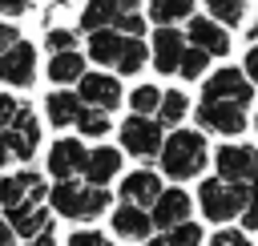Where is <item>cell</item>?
Segmentation results:
<instances>
[{"label":"cell","mask_w":258,"mask_h":246,"mask_svg":"<svg viewBox=\"0 0 258 246\" xmlns=\"http://www.w3.org/2000/svg\"><path fill=\"white\" fill-rule=\"evenodd\" d=\"M16 40H20V36H16V28H12V24H4V20H0V52H8V48H12V44H16Z\"/></svg>","instance_id":"d590c367"},{"label":"cell","mask_w":258,"mask_h":246,"mask_svg":"<svg viewBox=\"0 0 258 246\" xmlns=\"http://www.w3.org/2000/svg\"><path fill=\"white\" fill-rule=\"evenodd\" d=\"M129 105L137 117H157V105H161V89L157 85H137L129 93Z\"/></svg>","instance_id":"4316f807"},{"label":"cell","mask_w":258,"mask_h":246,"mask_svg":"<svg viewBox=\"0 0 258 246\" xmlns=\"http://www.w3.org/2000/svg\"><path fill=\"white\" fill-rule=\"evenodd\" d=\"M246 81H250V85H258V48H250V52H246Z\"/></svg>","instance_id":"8d00e7d4"},{"label":"cell","mask_w":258,"mask_h":246,"mask_svg":"<svg viewBox=\"0 0 258 246\" xmlns=\"http://www.w3.org/2000/svg\"><path fill=\"white\" fill-rule=\"evenodd\" d=\"M64 246H113V242H109L101 230H73Z\"/></svg>","instance_id":"d6a6232c"},{"label":"cell","mask_w":258,"mask_h":246,"mask_svg":"<svg viewBox=\"0 0 258 246\" xmlns=\"http://www.w3.org/2000/svg\"><path fill=\"white\" fill-rule=\"evenodd\" d=\"M206 65H210V56H206L202 48L185 44V52H181V60H177V77H185V81H198V77L206 73Z\"/></svg>","instance_id":"f1b7e54d"},{"label":"cell","mask_w":258,"mask_h":246,"mask_svg":"<svg viewBox=\"0 0 258 246\" xmlns=\"http://www.w3.org/2000/svg\"><path fill=\"white\" fill-rule=\"evenodd\" d=\"M109 226H113L117 238H129V242H145V238L153 234L149 210H141V206H125V202L109 214Z\"/></svg>","instance_id":"ac0fdd59"},{"label":"cell","mask_w":258,"mask_h":246,"mask_svg":"<svg viewBox=\"0 0 258 246\" xmlns=\"http://www.w3.org/2000/svg\"><path fill=\"white\" fill-rule=\"evenodd\" d=\"M165 186H161V177L153 173V169H133V173H125L121 177V202L125 206H141V210H149L153 202H157V194H161Z\"/></svg>","instance_id":"e0dca14e"},{"label":"cell","mask_w":258,"mask_h":246,"mask_svg":"<svg viewBox=\"0 0 258 246\" xmlns=\"http://www.w3.org/2000/svg\"><path fill=\"white\" fill-rule=\"evenodd\" d=\"M0 246H16V234H12V226L0 218Z\"/></svg>","instance_id":"74e56055"},{"label":"cell","mask_w":258,"mask_h":246,"mask_svg":"<svg viewBox=\"0 0 258 246\" xmlns=\"http://www.w3.org/2000/svg\"><path fill=\"white\" fill-rule=\"evenodd\" d=\"M85 181L89 186H97V190H105L117 173H121V153L113 149V145H101V149H89V157H85Z\"/></svg>","instance_id":"d6986e66"},{"label":"cell","mask_w":258,"mask_h":246,"mask_svg":"<svg viewBox=\"0 0 258 246\" xmlns=\"http://www.w3.org/2000/svg\"><path fill=\"white\" fill-rule=\"evenodd\" d=\"M44 48H48V52H69V48H77V32H73V28H48V32H44Z\"/></svg>","instance_id":"4dcf8cb0"},{"label":"cell","mask_w":258,"mask_h":246,"mask_svg":"<svg viewBox=\"0 0 258 246\" xmlns=\"http://www.w3.org/2000/svg\"><path fill=\"white\" fill-rule=\"evenodd\" d=\"M0 81L16 89H28L36 81V48L28 40H16L8 52H0Z\"/></svg>","instance_id":"5bb4252c"},{"label":"cell","mask_w":258,"mask_h":246,"mask_svg":"<svg viewBox=\"0 0 258 246\" xmlns=\"http://www.w3.org/2000/svg\"><path fill=\"white\" fill-rule=\"evenodd\" d=\"M0 141L8 145V153L16 157V161H28L32 153H36V145H40V121L32 117V109L24 105L20 113H16V121L0 133Z\"/></svg>","instance_id":"4fadbf2b"},{"label":"cell","mask_w":258,"mask_h":246,"mask_svg":"<svg viewBox=\"0 0 258 246\" xmlns=\"http://www.w3.org/2000/svg\"><path fill=\"white\" fill-rule=\"evenodd\" d=\"M48 206H52V214H60L69 222H93L113 206V198H109V190H97L89 181L85 186L81 181H56L48 190Z\"/></svg>","instance_id":"3957f363"},{"label":"cell","mask_w":258,"mask_h":246,"mask_svg":"<svg viewBox=\"0 0 258 246\" xmlns=\"http://www.w3.org/2000/svg\"><path fill=\"white\" fill-rule=\"evenodd\" d=\"M214 169L230 186H254L258 181V149L254 145H222L214 153Z\"/></svg>","instance_id":"8992f818"},{"label":"cell","mask_w":258,"mask_h":246,"mask_svg":"<svg viewBox=\"0 0 258 246\" xmlns=\"http://www.w3.org/2000/svg\"><path fill=\"white\" fill-rule=\"evenodd\" d=\"M194 16V0H149V20L157 28H173L177 20Z\"/></svg>","instance_id":"cb8c5ba5"},{"label":"cell","mask_w":258,"mask_h":246,"mask_svg":"<svg viewBox=\"0 0 258 246\" xmlns=\"http://www.w3.org/2000/svg\"><path fill=\"white\" fill-rule=\"evenodd\" d=\"M81 97L77 93H48L44 97V117H48V125H56V129H64V125H73L77 117H81Z\"/></svg>","instance_id":"7402d4cb"},{"label":"cell","mask_w":258,"mask_h":246,"mask_svg":"<svg viewBox=\"0 0 258 246\" xmlns=\"http://www.w3.org/2000/svg\"><path fill=\"white\" fill-rule=\"evenodd\" d=\"M185 113H189V97L181 93V89H165L161 93V105H157V125L165 129V125H181L185 121Z\"/></svg>","instance_id":"484cf974"},{"label":"cell","mask_w":258,"mask_h":246,"mask_svg":"<svg viewBox=\"0 0 258 246\" xmlns=\"http://www.w3.org/2000/svg\"><path fill=\"white\" fill-rule=\"evenodd\" d=\"M161 141H165V129L157 125V117H125L121 121V149L141 157V161H153L161 153Z\"/></svg>","instance_id":"5b68a950"},{"label":"cell","mask_w":258,"mask_h":246,"mask_svg":"<svg viewBox=\"0 0 258 246\" xmlns=\"http://www.w3.org/2000/svg\"><path fill=\"white\" fill-rule=\"evenodd\" d=\"M246 206V186H230L222 177H206L198 186V210L206 222H234Z\"/></svg>","instance_id":"277c9868"},{"label":"cell","mask_w":258,"mask_h":246,"mask_svg":"<svg viewBox=\"0 0 258 246\" xmlns=\"http://www.w3.org/2000/svg\"><path fill=\"white\" fill-rule=\"evenodd\" d=\"M24 246H56V238H52V230H44L40 238H32V242H24Z\"/></svg>","instance_id":"f35d334b"},{"label":"cell","mask_w":258,"mask_h":246,"mask_svg":"<svg viewBox=\"0 0 258 246\" xmlns=\"http://www.w3.org/2000/svg\"><path fill=\"white\" fill-rule=\"evenodd\" d=\"M157 161H161V173H165V177L189 181V177H198V173L206 169L210 145H206V137H202L198 129H173V133L161 141Z\"/></svg>","instance_id":"6da1fadb"},{"label":"cell","mask_w":258,"mask_h":246,"mask_svg":"<svg viewBox=\"0 0 258 246\" xmlns=\"http://www.w3.org/2000/svg\"><path fill=\"white\" fill-rule=\"evenodd\" d=\"M8 161H12V153H8V145H4V141H0V169H4V165H8Z\"/></svg>","instance_id":"ab89813d"},{"label":"cell","mask_w":258,"mask_h":246,"mask_svg":"<svg viewBox=\"0 0 258 246\" xmlns=\"http://www.w3.org/2000/svg\"><path fill=\"white\" fill-rule=\"evenodd\" d=\"M77 85H81V89H77V97H81V105H85V109L113 113V109L121 105V85H117V77H113V73H85Z\"/></svg>","instance_id":"8fae6325"},{"label":"cell","mask_w":258,"mask_h":246,"mask_svg":"<svg viewBox=\"0 0 258 246\" xmlns=\"http://www.w3.org/2000/svg\"><path fill=\"white\" fill-rule=\"evenodd\" d=\"M181 52H185V36L177 28H157L153 32V69L157 73H177Z\"/></svg>","instance_id":"ffe728a7"},{"label":"cell","mask_w":258,"mask_h":246,"mask_svg":"<svg viewBox=\"0 0 258 246\" xmlns=\"http://www.w3.org/2000/svg\"><path fill=\"white\" fill-rule=\"evenodd\" d=\"M185 44L202 48L206 56H226V52H230V36H226V28H222V24H214L210 16H189Z\"/></svg>","instance_id":"2e32d148"},{"label":"cell","mask_w":258,"mask_h":246,"mask_svg":"<svg viewBox=\"0 0 258 246\" xmlns=\"http://www.w3.org/2000/svg\"><path fill=\"white\" fill-rule=\"evenodd\" d=\"M202 242L206 238H202V226L198 222H181L173 230H157V234L145 238V246H202Z\"/></svg>","instance_id":"d4e9b609"},{"label":"cell","mask_w":258,"mask_h":246,"mask_svg":"<svg viewBox=\"0 0 258 246\" xmlns=\"http://www.w3.org/2000/svg\"><path fill=\"white\" fill-rule=\"evenodd\" d=\"M81 77H85V56H81L77 48L52 52V60H48V81H52V85H73V81H81Z\"/></svg>","instance_id":"603a6c76"},{"label":"cell","mask_w":258,"mask_h":246,"mask_svg":"<svg viewBox=\"0 0 258 246\" xmlns=\"http://www.w3.org/2000/svg\"><path fill=\"white\" fill-rule=\"evenodd\" d=\"M250 36H254V40H258V20H254V28H250Z\"/></svg>","instance_id":"60d3db41"},{"label":"cell","mask_w":258,"mask_h":246,"mask_svg":"<svg viewBox=\"0 0 258 246\" xmlns=\"http://www.w3.org/2000/svg\"><path fill=\"white\" fill-rule=\"evenodd\" d=\"M89 56L97 65H109L113 73L133 77V73L145 69V56L149 52H145V40L141 36H125L117 28H97V32H89Z\"/></svg>","instance_id":"7a4b0ae2"},{"label":"cell","mask_w":258,"mask_h":246,"mask_svg":"<svg viewBox=\"0 0 258 246\" xmlns=\"http://www.w3.org/2000/svg\"><path fill=\"white\" fill-rule=\"evenodd\" d=\"M189 214H194V198L185 194V190H161L157 194V202L149 206V222H153V230H173V226H181V222H189Z\"/></svg>","instance_id":"7c38bea8"},{"label":"cell","mask_w":258,"mask_h":246,"mask_svg":"<svg viewBox=\"0 0 258 246\" xmlns=\"http://www.w3.org/2000/svg\"><path fill=\"white\" fill-rule=\"evenodd\" d=\"M254 129H258V117H254Z\"/></svg>","instance_id":"b9f144b4"},{"label":"cell","mask_w":258,"mask_h":246,"mask_svg":"<svg viewBox=\"0 0 258 246\" xmlns=\"http://www.w3.org/2000/svg\"><path fill=\"white\" fill-rule=\"evenodd\" d=\"M210 246H250V238H246V230H218L210 238Z\"/></svg>","instance_id":"836d02e7"},{"label":"cell","mask_w":258,"mask_h":246,"mask_svg":"<svg viewBox=\"0 0 258 246\" xmlns=\"http://www.w3.org/2000/svg\"><path fill=\"white\" fill-rule=\"evenodd\" d=\"M222 24H242V16H246V0H202Z\"/></svg>","instance_id":"f546056e"},{"label":"cell","mask_w":258,"mask_h":246,"mask_svg":"<svg viewBox=\"0 0 258 246\" xmlns=\"http://www.w3.org/2000/svg\"><path fill=\"white\" fill-rule=\"evenodd\" d=\"M242 226L246 230H258V181L254 186H246V206H242Z\"/></svg>","instance_id":"1f68e13d"},{"label":"cell","mask_w":258,"mask_h":246,"mask_svg":"<svg viewBox=\"0 0 258 246\" xmlns=\"http://www.w3.org/2000/svg\"><path fill=\"white\" fill-rule=\"evenodd\" d=\"M44 198H48V190H44L40 173H8V177H0V210L4 214L44 206Z\"/></svg>","instance_id":"52a82bcc"},{"label":"cell","mask_w":258,"mask_h":246,"mask_svg":"<svg viewBox=\"0 0 258 246\" xmlns=\"http://www.w3.org/2000/svg\"><path fill=\"white\" fill-rule=\"evenodd\" d=\"M198 125L202 129H210V133H226V137H234V133H242L246 129V109L242 105H230V101H198Z\"/></svg>","instance_id":"30bf717a"},{"label":"cell","mask_w":258,"mask_h":246,"mask_svg":"<svg viewBox=\"0 0 258 246\" xmlns=\"http://www.w3.org/2000/svg\"><path fill=\"white\" fill-rule=\"evenodd\" d=\"M4 222L12 226V234H16L20 242H32V238H40L44 230H52V214H48V206H32V210L4 214Z\"/></svg>","instance_id":"44dd1931"},{"label":"cell","mask_w":258,"mask_h":246,"mask_svg":"<svg viewBox=\"0 0 258 246\" xmlns=\"http://www.w3.org/2000/svg\"><path fill=\"white\" fill-rule=\"evenodd\" d=\"M133 12H141V0H89L81 8V32H97V28H117L121 32V24Z\"/></svg>","instance_id":"ba28073f"},{"label":"cell","mask_w":258,"mask_h":246,"mask_svg":"<svg viewBox=\"0 0 258 246\" xmlns=\"http://www.w3.org/2000/svg\"><path fill=\"white\" fill-rule=\"evenodd\" d=\"M202 97H206V101H230V105H242V109H246V105L254 101V85L246 81L242 69H218V73L206 81Z\"/></svg>","instance_id":"9c48e42d"},{"label":"cell","mask_w":258,"mask_h":246,"mask_svg":"<svg viewBox=\"0 0 258 246\" xmlns=\"http://www.w3.org/2000/svg\"><path fill=\"white\" fill-rule=\"evenodd\" d=\"M32 8V0H0V12L4 16H24Z\"/></svg>","instance_id":"e575fe53"},{"label":"cell","mask_w":258,"mask_h":246,"mask_svg":"<svg viewBox=\"0 0 258 246\" xmlns=\"http://www.w3.org/2000/svg\"><path fill=\"white\" fill-rule=\"evenodd\" d=\"M85 157H89V149H85L77 137H60V141L48 145L44 165H48V173H52L56 181H73V177L85 169Z\"/></svg>","instance_id":"9a60e30c"},{"label":"cell","mask_w":258,"mask_h":246,"mask_svg":"<svg viewBox=\"0 0 258 246\" xmlns=\"http://www.w3.org/2000/svg\"><path fill=\"white\" fill-rule=\"evenodd\" d=\"M77 129H81V137H105L109 133V113H101V109H81V117L73 121Z\"/></svg>","instance_id":"83f0119b"}]
</instances>
